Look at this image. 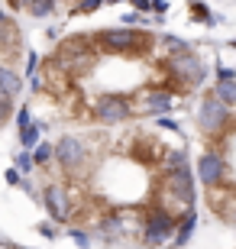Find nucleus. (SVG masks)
<instances>
[{"mask_svg": "<svg viewBox=\"0 0 236 249\" xmlns=\"http://www.w3.org/2000/svg\"><path fill=\"white\" fill-rule=\"evenodd\" d=\"M26 91L58 129L159 120L204 91L207 62L194 46L145 26L88 29L58 39Z\"/></svg>", "mask_w": 236, "mask_h": 249, "instance_id": "2", "label": "nucleus"}, {"mask_svg": "<svg viewBox=\"0 0 236 249\" xmlns=\"http://www.w3.org/2000/svg\"><path fill=\"white\" fill-rule=\"evenodd\" d=\"M29 181L78 243L162 249L194 227L198 178L178 123L58 129L33 149Z\"/></svg>", "mask_w": 236, "mask_h": 249, "instance_id": "1", "label": "nucleus"}, {"mask_svg": "<svg viewBox=\"0 0 236 249\" xmlns=\"http://www.w3.org/2000/svg\"><path fill=\"white\" fill-rule=\"evenodd\" d=\"M194 126V178L200 188V201L207 213L236 230V71H223L200 91Z\"/></svg>", "mask_w": 236, "mask_h": 249, "instance_id": "3", "label": "nucleus"}, {"mask_svg": "<svg viewBox=\"0 0 236 249\" xmlns=\"http://www.w3.org/2000/svg\"><path fill=\"white\" fill-rule=\"evenodd\" d=\"M26 62L33 55L26 52L23 29L10 13L0 10V129L10 126L17 117V107L26 91Z\"/></svg>", "mask_w": 236, "mask_h": 249, "instance_id": "4", "label": "nucleus"}]
</instances>
